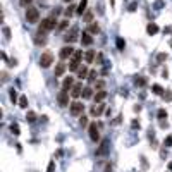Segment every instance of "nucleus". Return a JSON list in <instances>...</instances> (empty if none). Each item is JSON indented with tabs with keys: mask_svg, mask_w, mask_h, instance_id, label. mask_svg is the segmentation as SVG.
I'll return each mask as SVG.
<instances>
[{
	"mask_svg": "<svg viewBox=\"0 0 172 172\" xmlns=\"http://www.w3.org/2000/svg\"><path fill=\"white\" fill-rule=\"evenodd\" d=\"M131 126H133L134 129H138V127H140V122H138V121H133V122H131Z\"/></svg>",
	"mask_w": 172,
	"mask_h": 172,
	"instance_id": "de8ad7c7",
	"label": "nucleus"
},
{
	"mask_svg": "<svg viewBox=\"0 0 172 172\" xmlns=\"http://www.w3.org/2000/svg\"><path fill=\"white\" fill-rule=\"evenodd\" d=\"M64 72H65V65H64V62H59V64L55 65V78L62 76Z\"/></svg>",
	"mask_w": 172,
	"mask_h": 172,
	"instance_id": "a211bd4d",
	"label": "nucleus"
},
{
	"mask_svg": "<svg viewBox=\"0 0 172 172\" xmlns=\"http://www.w3.org/2000/svg\"><path fill=\"white\" fill-rule=\"evenodd\" d=\"M105 98H107V91H105V90H100V91H98V93L93 96V100H95L96 103H102Z\"/></svg>",
	"mask_w": 172,
	"mask_h": 172,
	"instance_id": "dca6fc26",
	"label": "nucleus"
},
{
	"mask_svg": "<svg viewBox=\"0 0 172 172\" xmlns=\"http://www.w3.org/2000/svg\"><path fill=\"white\" fill-rule=\"evenodd\" d=\"M2 31H3V36H5V40H10V29H9L7 26H3V29H2Z\"/></svg>",
	"mask_w": 172,
	"mask_h": 172,
	"instance_id": "c9c22d12",
	"label": "nucleus"
},
{
	"mask_svg": "<svg viewBox=\"0 0 172 172\" xmlns=\"http://www.w3.org/2000/svg\"><path fill=\"white\" fill-rule=\"evenodd\" d=\"M10 100H12V103L17 102V93H16V90H10Z\"/></svg>",
	"mask_w": 172,
	"mask_h": 172,
	"instance_id": "4c0bfd02",
	"label": "nucleus"
},
{
	"mask_svg": "<svg viewBox=\"0 0 172 172\" xmlns=\"http://www.w3.org/2000/svg\"><path fill=\"white\" fill-rule=\"evenodd\" d=\"M169 169H171V171H172V164H169Z\"/></svg>",
	"mask_w": 172,
	"mask_h": 172,
	"instance_id": "603ef678",
	"label": "nucleus"
},
{
	"mask_svg": "<svg viewBox=\"0 0 172 172\" xmlns=\"http://www.w3.org/2000/svg\"><path fill=\"white\" fill-rule=\"evenodd\" d=\"M78 38H81L79 34H78V28H72V31L69 33V34H65L64 36V40H65V43H74Z\"/></svg>",
	"mask_w": 172,
	"mask_h": 172,
	"instance_id": "1a4fd4ad",
	"label": "nucleus"
},
{
	"mask_svg": "<svg viewBox=\"0 0 172 172\" xmlns=\"http://www.w3.org/2000/svg\"><path fill=\"white\" fill-rule=\"evenodd\" d=\"M79 124H81V126H86V124H88V117L81 115V119H79Z\"/></svg>",
	"mask_w": 172,
	"mask_h": 172,
	"instance_id": "a19ab883",
	"label": "nucleus"
},
{
	"mask_svg": "<svg viewBox=\"0 0 172 172\" xmlns=\"http://www.w3.org/2000/svg\"><path fill=\"white\" fill-rule=\"evenodd\" d=\"M0 55H2V59H3V60H9V59H7V53H5V52H2Z\"/></svg>",
	"mask_w": 172,
	"mask_h": 172,
	"instance_id": "09e8293b",
	"label": "nucleus"
},
{
	"mask_svg": "<svg viewBox=\"0 0 172 172\" xmlns=\"http://www.w3.org/2000/svg\"><path fill=\"white\" fill-rule=\"evenodd\" d=\"M53 169H55V162L52 160V162L48 164V169H47V172H53Z\"/></svg>",
	"mask_w": 172,
	"mask_h": 172,
	"instance_id": "79ce46f5",
	"label": "nucleus"
},
{
	"mask_svg": "<svg viewBox=\"0 0 172 172\" xmlns=\"http://www.w3.org/2000/svg\"><path fill=\"white\" fill-rule=\"evenodd\" d=\"M124 47H126V41H124L122 38H117V48H119V50H124Z\"/></svg>",
	"mask_w": 172,
	"mask_h": 172,
	"instance_id": "473e14b6",
	"label": "nucleus"
},
{
	"mask_svg": "<svg viewBox=\"0 0 172 172\" xmlns=\"http://www.w3.org/2000/svg\"><path fill=\"white\" fill-rule=\"evenodd\" d=\"M88 131H90V138H91V141H98L100 140V133H98V127H96V124L93 122V124H90L88 126Z\"/></svg>",
	"mask_w": 172,
	"mask_h": 172,
	"instance_id": "423d86ee",
	"label": "nucleus"
},
{
	"mask_svg": "<svg viewBox=\"0 0 172 172\" xmlns=\"http://www.w3.org/2000/svg\"><path fill=\"white\" fill-rule=\"evenodd\" d=\"M95 57H96V52H95V50H91V48H90V50H88V52H86V53H84V62H86V64H91V62H93V60H96V59H95Z\"/></svg>",
	"mask_w": 172,
	"mask_h": 172,
	"instance_id": "f8f14e48",
	"label": "nucleus"
},
{
	"mask_svg": "<svg viewBox=\"0 0 172 172\" xmlns=\"http://www.w3.org/2000/svg\"><path fill=\"white\" fill-rule=\"evenodd\" d=\"M157 114H159V119H160V121H164V119H167V110H164V109H160V110H159Z\"/></svg>",
	"mask_w": 172,
	"mask_h": 172,
	"instance_id": "2f4dec72",
	"label": "nucleus"
},
{
	"mask_svg": "<svg viewBox=\"0 0 172 172\" xmlns=\"http://www.w3.org/2000/svg\"><path fill=\"white\" fill-rule=\"evenodd\" d=\"M10 131H12V133H14L16 136H17V134L21 133V131H19V126H17V124H12V126H10Z\"/></svg>",
	"mask_w": 172,
	"mask_h": 172,
	"instance_id": "58836bf2",
	"label": "nucleus"
},
{
	"mask_svg": "<svg viewBox=\"0 0 172 172\" xmlns=\"http://www.w3.org/2000/svg\"><path fill=\"white\" fill-rule=\"evenodd\" d=\"M59 55H60V59H62V60L71 59V57L74 55V48H72L71 45H67V47H64V48L60 50V53H59Z\"/></svg>",
	"mask_w": 172,
	"mask_h": 172,
	"instance_id": "0eeeda50",
	"label": "nucleus"
},
{
	"mask_svg": "<svg viewBox=\"0 0 172 172\" xmlns=\"http://www.w3.org/2000/svg\"><path fill=\"white\" fill-rule=\"evenodd\" d=\"M105 110V107L102 105V103H98V105H93L91 109H90V115H93V117H98V115H102V112Z\"/></svg>",
	"mask_w": 172,
	"mask_h": 172,
	"instance_id": "9b49d317",
	"label": "nucleus"
},
{
	"mask_svg": "<svg viewBox=\"0 0 172 172\" xmlns=\"http://www.w3.org/2000/svg\"><path fill=\"white\" fill-rule=\"evenodd\" d=\"M86 5H88V0H81L79 5H78V9H76V14H78V16H83V12L86 10Z\"/></svg>",
	"mask_w": 172,
	"mask_h": 172,
	"instance_id": "6ab92c4d",
	"label": "nucleus"
},
{
	"mask_svg": "<svg viewBox=\"0 0 172 172\" xmlns=\"http://www.w3.org/2000/svg\"><path fill=\"white\" fill-rule=\"evenodd\" d=\"M57 102H59L60 107H67V105H69V91L62 90V91L57 95Z\"/></svg>",
	"mask_w": 172,
	"mask_h": 172,
	"instance_id": "39448f33",
	"label": "nucleus"
},
{
	"mask_svg": "<svg viewBox=\"0 0 172 172\" xmlns=\"http://www.w3.org/2000/svg\"><path fill=\"white\" fill-rule=\"evenodd\" d=\"M107 153H109V140H103L100 143V146L96 148V155L98 157H105Z\"/></svg>",
	"mask_w": 172,
	"mask_h": 172,
	"instance_id": "6e6552de",
	"label": "nucleus"
},
{
	"mask_svg": "<svg viewBox=\"0 0 172 172\" xmlns=\"http://www.w3.org/2000/svg\"><path fill=\"white\" fill-rule=\"evenodd\" d=\"M74 10H76V7H74V3H69V7L65 9V17H71Z\"/></svg>",
	"mask_w": 172,
	"mask_h": 172,
	"instance_id": "a878e982",
	"label": "nucleus"
},
{
	"mask_svg": "<svg viewBox=\"0 0 172 172\" xmlns=\"http://www.w3.org/2000/svg\"><path fill=\"white\" fill-rule=\"evenodd\" d=\"M67 26H69V21H62V22H60L57 28H59L60 31H64V29H67Z\"/></svg>",
	"mask_w": 172,
	"mask_h": 172,
	"instance_id": "f704fd0d",
	"label": "nucleus"
},
{
	"mask_svg": "<svg viewBox=\"0 0 172 172\" xmlns=\"http://www.w3.org/2000/svg\"><path fill=\"white\" fill-rule=\"evenodd\" d=\"M110 5H112V7H114V0H110Z\"/></svg>",
	"mask_w": 172,
	"mask_h": 172,
	"instance_id": "3c124183",
	"label": "nucleus"
},
{
	"mask_svg": "<svg viewBox=\"0 0 172 172\" xmlns=\"http://www.w3.org/2000/svg\"><path fill=\"white\" fill-rule=\"evenodd\" d=\"M93 96V90L90 88V86H86L84 90H83V98H91Z\"/></svg>",
	"mask_w": 172,
	"mask_h": 172,
	"instance_id": "b1692460",
	"label": "nucleus"
},
{
	"mask_svg": "<svg viewBox=\"0 0 172 172\" xmlns=\"http://www.w3.org/2000/svg\"><path fill=\"white\" fill-rule=\"evenodd\" d=\"M83 21H84V22H91V21H93V12H86V14L83 16Z\"/></svg>",
	"mask_w": 172,
	"mask_h": 172,
	"instance_id": "c85d7f7f",
	"label": "nucleus"
},
{
	"mask_svg": "<svg viewBox=\"0 0 172 172\" xmlns=\"http://www.w3.org/2000/svg\"><path fill=\"white\" fill-rule=\"evenodd\" d=\"M52 64H53V55H52L50 52H47V53H43V55L40 57V65H41L43 69L50 67Z\"/></svg>",
	"mask_w": 172,
	"mask_h": 172,
	"instance_id": "7ed1b4c3",
	"label": "nucleus"
},
{
	"mask_svg": "<svg viewBox=\"0 0 172 172\" xmlns=\"http://www.w3.org/2000/svg\"><path fill=\"white\" fill-rule=\"evenodd\" d=\"M7 64H9V65H17V60H16V59H9Z\"/></svg>",
	"mask_w": 172,
	"mask_h": 172,
	"instance_id": "a18cd8bd",
	"label": "nucleus"
},
{
	"mask_svg": "<svg viewBox=\"0 0 172 172\" xmlns=\"http://www.w3.org/2000/svg\"><path fill=\"white\" fill-rule=\"evenodd\" d=\"M47 43V38L45 36H41V33L38 34V36H34V45H38V47H43Z\"/></svg>",
	"mask_w": 172,
	"mask_h": 172,
	"instance_id": "412c9836",
	"label": "nucleus"
},
{
	"mask_svg": "<svg viewBox=\"0 0 172 172\" xmlns=\"http://www.w3.org/2000/svg\"><path fill=\"white\" fill-rule=\"evenodd\" d=\"M64 2H65V3H71V2H72V0H64Z\"/></svg>",
	"mask_w": 172,
	"mask_h": 172,
	"instance_id": "8fccbe9b",
	"label": "nucleus"
},
{
	"mask_svg": "<svg viewBox=\"0 0 172 172\" xmlns=\"http://www.w3.org/2000/svg\"><path fill=\"white\" fill-rule=\"evenodd\" d=\"M134 84L140 86V88H143V86L146 84V78H136V79H134Z\"/></svg>",
	"mask_w": 172,
	"mask_h": 172,
	"instance_id": "393cba45",
	"label": "nucleus"
},
{
	"mask_svg": "<svg viewBox=\"0 0 172 172\" xmlns=\"http://www.w3.org/2000/svg\"><path fill=\"white\" fill-rule=\"evenodd\" d=\"M71 59H76V60H79V62H81V60H83V50H76V52H74V55H72Z\"/></svg>",
	"mask_w": 172,
	"mask_h": 172,
	"instance_id": "bb28decb",
	"label": "nucleus"
},
{
	"mask_svg": "<svg viewBox=\"0 0 172 172\" xmlns=\"http://www.w3.org/2000/svg\"><path fill=\"white\" fill-rule=\"evenodd\" d=\"M152 91H153L155 95H164V93H165L164 88H162L160 84H153V86H152Z\"/></svg>",
	"mask_w": 172,
	"mask_h": 172,
	"instance_id": "5701e85b",
	"label": "nucleus"
},
{
	"mask_svg": "<svg viewBox=\"0 0 172 172\" xmlns=\"http://www.w3.org/2000/svg\"><path fill=\"white\" fill-rule=\"evenodd\" d=\"M86 31H88L90 34H96V33H100V26H98V24H90Z\"/></svg>",
	"mask_w": 172,
	"mask_h": 172,
	"instance_id": "4be33fe9",
	"label": "nucleus"
},
{
	"mask_svg": "<svg viewBox=\"0 0 172 172\" xmlns=\"http://www.w3.org/2000/svg\"><path fill=\"white\" fill-rule=\"evenodd\" d=\"M165 146H172V136H167L165 138V143H164Z\"/></svg>",
	"mask_w": 172,
	"mask_h": 172,
	"instance_id": "37998d69",
	"label": "nucleus"
},
{
	"mask_svg": "<svg viewBox=\"0 0 172 172\" xmlns=\"http://www.w3.org/2000/svg\"><path fill=\"white\" fill-rule=\"evenodd\" d=\"M146 33H148L150 36H153V34H157V33H159V26H157L155 22H150V24L146 26Z\"/></svg>",
	"mask_w": 172,
	"mask_h": 172,
	"instance_id": "f3484780",
	"label": "nucleus"
},
{
	"mask_svg": "<svg viewBox=\"0 0 172 172\" xmlns=\"http://www.w3.org/2000/svg\"><path fill=\"white\" fill-rule=\"evenodd\" d=\"M103 86H105V83H103L102 79H100V81H96V90H98V91H100V90H103Z\"/></svg>",
	"mask_w": 172,
	"mask_h": 172,
	"instance_id": "ea45409f",
	"label": "nucleus"
},
{
	"mask_svg": "<svg viewBox=\"0 0 172 172\" xmlns=\"http://www.w3.org/2000/svg\"><path fill=\"white\" fill-rule=\"evenodd\" d=\"M162 96L165 98V102H172V91H171V90H167V91H165Z\"/></svg>",
	"mask_w": 172,
	"mask_h": 172,
	"instance_id": "72a5a7b5",
	"label": "nucleus"
},
{
	"mask_svg": "<svg viewBox=\"0 0 172 172\" xmlns=\"http://www.w3.org/2000/svg\"><path fill=\"white\" fill-rule=\"evenodd\" d=\"M57 26H59V24H57V19H55V17H47V19H43V21L40 22V28H38V33L45 34V33H48V31L55 29Z\"/></svg>",
	"mask_w": 172,
	"mask_h": 172,
	"instance_id": "f257e3e1",
	"label": "nucleus"
},
{
	"mask_svg": "<svg viewBox=\"0 0 172 172\" xmlns=\"http://www.w3.org/2000/svg\"><path fill=\"white\" fill-rule=\"evenodd\" d=\"M74 86V79L71 78V76H67L65 79H64V83H62V90H65V91H69L71 88Z\"/></svg>",
	"mask_w": 172,
	"mask_h": 172,
	"instance_id": "4468645a",
	"label": "nucleus"
},
{
	"mask_svg": "<svg viewBox=\"0 0 172 172\" xmlns=\"http://www.w3.org/2000/svg\"><path fill=\"white\" fill-rule=\"evenodd\" d=\"M83 112H84V103H83V102H72V103H71V114H72L74 117L81 115Z\"/></svg>",
	"mask_w": 172,
	"mask_h": 172,
	"instance_id": "20e7f679",
	"label": "nucleus"
},
{
	"mask_svg": "<svg viewBox=\"0 0 172 172\" xmlns=\"http://www.w3.org/2000/svg\"><path fill=\"white\" fill-rule=\"evenodd\" d=\"M165 59H167V55H165V53H159V59H157V60H159V62H164Z\"/></svg>",
	"mask_w": 172,
	"mask_h": 172,
	"instance_id": "c03bdc74",
	"label": "nucleus"
},
{
	"mask_svg": "<svg viewBox=\"0 0 172 172\" xmlns=\"http://www.w3.org/2000/svg\"><path fill=\"white\" fill-rule=\"evenodd\" d=\"M79 95H83V86H81V84H74V86L71 88V96H72V98H78Z\"/></svg>",
	"mask_w": 172,
	"mask_h": 172,
	"instance_id": "ddd939ff",
	"label": "nucleus"
},
{
	"mask_svg": "<svg viewBox=\"0 0 172 172\" xmlns=\"http://www.w3.org/2000/svg\"><path fill=\"white\" fill-rule=\"evenodd\" d=\"M81 67V62L79 60H76V59H71V64H69V71L71 72H74V71H78Z\"/></svg>",
	"mask_w": 172,
	"mask_h": 172,
	"instance_id": "aec40b11",
	"label": "nucleus"
},
{
	"mask_svg": "<svg viewBox=\"0 0 172 172\" xmlns=\"http://www.w3.org/2000/svg\"><path fill=\"white\" fill-rule=\"evenodd\" d=\"M17 103H19V107H21V109H26V107H28V98H26V96H21Z\"/></svg>",
	"mask_w": 172,
	"mask_h": 172,
	"instance_id": "cd10ccee",
	"label": "nucleus"
},
{
	"mask_svg": "<svg viewBox=\"0 0 172 172\" xmlns=\"http://www.w3.org/2000/svg\"><path fill=\"white\" fill-rule=\"evenodd\" d=\"M38 17H40V12H38V9H34V7H28L26 9V21L28 22H38Z\"/></svg>",
	"mask_w": 172,
	"mask_h": 172,
	"instance_id": "f03ea898",
	"label": "nucleus"
},
{
	"mask_svg": "<svg viewBox=\"0 0 172 172\" xmlns=\"http://www.w3.org/2000/svg\"><path fill=\"white\" fill-rule=\"evenodd\" d=\"M81 43L84 45V47H90V45H93V34H90L88 31H83V34H81Z\"/></svg>",
	"mask_w": 172,
	"mask_h": 172,
	"instance_id": "9d476101",
	"label": "nucleus"
},
{
	"mask_svg": "<svg viewBox=\"0 0 172 172\" xmlns=\"http://www.w3.org/2000/svg\"><path fill=\"white\" fill-rule=\"evenodd\" d=\"M88 81H90V83H95V81H96V71H90V74H88Z\"/></svg>",
	"mask_w": 172,
	"mask_h": 172,
	"instance_id": "c756f323",
	"label": "nucleus"
},
{
	"mask_svg": "<svg viewBox=\"0 0 172 172\" xmlns=\"http://www.w3.org/2000/svg\"><path fill=\"white\" fill-rule=\"evenodd\" d=\"M88 74H90V71H88L86 65H81V67L78 69V78H79V79H86Z\"/></svg>",
	"mask_w": 172,
	"mask_h": 172,
	"instance_id": "2eb2a0df",
	"label": "nucleus"
},
{
	"mask_svg": "<svg viewBox=\"0 0 172 172\" xmlns=\"http://www.w3.org/2000/svg\"><path fill=\"white\" fill-rule=\"evenodd\" d=\"M96 62H98V64H102V62H103V55H102V53H98V55H96Z\"/></svg>",
	"mask_w": 172,
	"mask_h": 172,
	"instance_id": "49530a36",
	"label": "nucleus"
},
{
	"mask_svg": "<svg viewBox=\"0 0 172 172\" xmlns=\"http://www.w3.org/2000/svg\"><path fill=\"white\" fill-rule=\"evenodd\" d=\"M31 2H33V0H19V5H21V7H26V9H28V7L31 5Z\"/></svg>",
	"mask_w": 172,
	"mask_h": 172,
	"instance_id": "e433bc0d",
	"label": "nucleus"
},
{
	"mask_svg": "<svg viewBox=\"0 0 172 172\" xmlns=\"http://www.w3.org/2000/svg\"><path fill=\"white\" fill-rule=\"evenodd\" d=\"M26 121H28V122H34V121H36V114H34V112H28Z\"/></svg>",
	"mask_w": 172,
	"mask_h": 172,
	"instance_id": "7c9ffc66",
	"label": "nucleus"
}]
</instances>
